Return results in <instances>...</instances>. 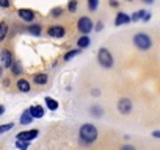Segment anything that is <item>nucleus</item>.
Returning a JSON list of instances; mask_svg holds the SVG:
<instances>
[{"instance_id": "nucleus-1", "label": "nucleus", "mask_w": 160, "mask_h": 150, "mask_svg": "<svg viewBox=\"0 0 160 150\" xmlns=\"http://www.w3.org/2000/svg\"><path fill=\"white\" fill-rule=\"evenodd\" d=\"M98 128L93 125V124H83L82 127H80V130H78V136H80V139H82L83 142H87V144H91V142H94L96 139H98Z\"/></svg>"}, {"instance_id": "nucleus-2", "label": "nucleus", "mask_w": 160, "mask_h": 150, "mask_svg": "<svg viewBox=\"0 0 160 150\" xmlns=\"http://www.w3.org/2000/svg\"><path fill=\"white\" fill-rule=\"evenodd\" d=\"M133 45H135L138 50H141V52H148V50L152 47V39H151V36L146 35V33H137V35L133 36Z\"/></svg>"}, {"instance_id": "nucleus-3", "label": "nucleus", "mask_w": 160, "mask_h": 150, "mask_svg": "<svg viewBox=\"0 0 160 150\" xmlns=\"http://www.w3.org/2000/svg\"><path fill=\"white\" fill-rule=\"evenodd\" d=\"M98 61H99V64H101L102 67H105V69L113 67V55H112L110 50L105 49V47L99 49V52H98Z\"/></svg>"}, {"instance_id": "nucleus-4", "label": "nucleus", "mask_w": 160, "mask_h": 150, "mask_svg": "<svg viewBox=\"0 0 160 150\" xmlns=\"http://www.w3.org/2000/svg\"><path fill=\"white\" fill-rule=\"evenodd\" d=\"M94 24H93V21L88 17V16H82L78 21H77V30L82 33V35H88L94 27H93Z\"/></svg>"}, {"instance_id": "nucleus-5", "label": "nucleus", "mask_w": 160, "mask_h": 150, "mask_svg": "<svg viewBox=\"0 0 160 150\" xmlns=\"http://www.w3.org/2000/svg\"><path fill=\"white\" fill-rule=\"evenodd\" d=\"M132 108H133V105H132V100L130 99H127V97H122V99H119L118 100V111L121 113V114H130L132 113Z\"/></svg>"}, {"instance_id": "nucleus-6", "label": "nucleus", "mask_w": 160, "mask_h": 150, "mask_svg": "<svg viewBox=\"0 0 160 150\" xmlns=\"http://www.w3.org/2000/svg\"><path fill=\"white\" fill-rule=\"evenodd\" d=\"M18 16H19V19H22L24 22H33L36 13H35L33 10H30V8H21V10H18Z\"/></svg>"}, {"instance_id": "nucleus-7", "label": "nucleus", "mask_w": 160, "mask_h": 150, "mask_svg": "<svg viewBox=\"0 0 160 150\" xmlns=\"http://www.w3.org/2000/svg\"><path fill=\"white\" fill-rule=\"evenodd\" d=\"M47 35H49L50 38L61 39V38L66 35V30H64V27H63V25H52V27H49Z\"/></svg>"}, {"instance_id": "nucleus-8", "label": "nucleus", "mask_w": 160, "mask_h": 150, "mask_svg": "<svg viewBox=\"0 0 160 150\" xmlns=\"http://www.w3.org/2000/svg\"><path fill=\"white\" fill-rule=\"evenodd\" d=\"M38 134H39V131L35 128V130H25V131H21V133L16 134V138H18L19 141H27V142H30V141H33Z\"/></svg>"}, {"instance_id": "nucleus-9", "label": "nucleus", "mask_w": 160, "mask_h": 150, "mask_svg": "<svg viewBox=\"0 0 160 150\" xmlns=\"http://www.w3.org/2000/svg\"><path fill=\"white\" fill-rule=\"evenodd\" d=\"M132 22V19H130V16L127 14V13H116V17H115V25L116 27H121V25H129Z\"/></svg>"}, {"instance_id": "nucleus-10", "label": "nucleus", "mask_w": 160, "mask_h": 150, "mask_svg": "<svg viewBox=\"0 0 160 150\" xmlns=\"http://www.w3.org/2000/svg\"><path fill=\"white\" fill-rule=\"evenodd\" d=\"M0 59H2L3 67H11V64L14 63V61H13V53H11L8 49H3V50H2V53H0Z\"/></svg>"}, {"instance_id": "nucleus-11", "label": "nucleus", "mask_w": 160, "mask_h": 150, "mask_svg": "<svg viewBox=\"0 0 160 150\" xmlns=\"http://www.w3.org/2000/svg\"><path fill=\"white\" fill-rule=\"evenodd\" d=\"M28 111H30V114L33 116V119H41V117H44V108H42L41 105H33V106L28 108Z\"/></svg>"}, {"instance_id": "nucleus-12", "label": "nucleus", "mask_w": 160, "mask_h": 150, "mask_svg": "<svg viewBox=\"0 0 160 150\" xmlns=\"http://www.w3.org/2000/svg\"><path fill=\"white\" fill-rule=\"evenodd\" d=\"M90 44H91V39L88 38V35H82L77 39V47L78 49H87V47H90Z\"/></svg>"}, {"instance_id": "nucleus-13", "label": "nucleus", "mask_w": 160, "mask_h": 150, "mask_svg": "<svg viewBox=\"0 0 160 150\" xmlns=\"http://www.w3.org/2000/svg\"><path fill=\"white\" fill-rule=\"evenodd\" d=\"M16 86H18V89L21 91V92H30V83L25 80V78H21V80H18V83H16Z\"/></svg>"}, {"instance_id": "nucleus-14", "label": "nucleus", "mask_w": 160, "mask_h": 150, "mask_svg": "<svg viewBox=\"0 0 160 150\" xmlns=\"http://www.w3.org/2000/svg\"><path fill=\"white\" fill-rule=\"evenodd\" d=\"M33 82L35 85H46L49 82V77H47V73H36L33 75Z\"/></svg>"}, {"instance_id": "nucleus-15", "label": "nucleus", "mask_w": 160, "mask_h": 150, "mask_svg": "<svg viewBox=\"0 0 160 150\" xmlns=\"http://www.w3.org/2000/svg\"><path fill=\"white\" fill-rule=\"evenodd\" d=\"M32 120H33V116L30 114L28 110H25V111L22 113V116H21V124H22V125H28V124H32Z\"/></svg>"}, {"instance_id": "nucleus-16", "label": "nucleus", "mask_w": 160, "mask_h": 150, "mask_svg": "<svg viewBox=\"0 0 160 150\" xmlns=\"http://www.w3.org/2000/svg\"><path fill=\"white\" fill-rule=\"evenodd\" d=\"M46 105H47V108L50 110V111H57L58 110V102L55 100V99H52V97H46Z\"/></svg>"}, {"instance_id": "nucleus-17", "label": "nucleus", "mask_w": 160, "mask_h": 150, "mask_svg": "<svg viewBox=\"0 0 160 150\" xmlns=\"http://www.w3.org/2000/svg\"><path fill=\"white\" fill-rule=\"evenodd\" d=\"M7 35H8V24L5 21H2L0 22V42L7 38Z\"/></svg>"}, {"instance_id": "nucleus-18", "label": "nucleus", "mask_w": 160, "mask_h": 150, "mask_svg": "<svg viewBox=\"0 0 160 150\" xmlns=\"http://www.w3.org/2000/svg\"><path fill=\"white\" fill-rule=\"evenodd\" d=\"M63 13H64V10H63L61 7H53V8L50 10V16H52L53 19L61 17V16H63Z\"/></svg>"}, {"instance_id": "nucleus-19", "label": "nucleus", "mask_w": 160, "mask_h": 150, "mask_svg": "<svg viewBox=\"0 0 160 150\" xmlns=\"http://www.w3.org/2000/svg\"><path fill=\"white\" fill-rule=\"evenodd\" d=\"M28 33L33 35V36H39L41 35V25L39 24H35V25H28Z\"/></svg>"}, {"instance_id": "nucleus-20", "label": "nucleus", "mask_w": 160, "mask_h": 150, "mask_svg": "<svg viewBox=\"0 0 160 150\" xmlns=\"http://www.w3.org/2000/svg\"><path fill=\"white\" fill-rule=\"evenodd\" d=\"M90 113H91V116H94V117H101V116L104 114V110H102L99 105H93V106L90 108Z\"/></svg>"}, {"instance_id": "nucleus-21", "label": "nucleus", "mask_w": 160, "mask_h": 150, "mask_svg": "<svg viewBox=\"0 0 160 150\" xmlns=\"http://www.w3.org/2000/svg\"><path fill=\"white\" fill-rule=\"evenodd\" d=\"M80 52H82V49H78V47H77V49H74V50H71V52H68V53H66V55L63 56V59H64V61H69L71 58H74V56H77V55H78Z\"/></svg>"}, {"instance_id": "nucleus-22", "label": "nucleus", "mask_w": 160, "mask_h": 150, "mask_svg": "<svg viewBox=\"0 0 160 150\" xmlns=\"http://www.w3.org/2000/svg\"><path fill=\"white\" fill-rule=\"evenodd\" d=\"M144 14H146V11H144V10H138L137 13H133V14H132V17H130V19H132V22H138V21H141V19L144 17Z\"/></svg>"}, {"instance_id": "nucleus-23", "label": "nucleus", "mask_w": 160, "mask_h": 150, "mask_svg": "<svg viewBox=\"0 0 160 150\" xmlns=\"http://www.w3.org/2000/svg\"><path fill=\"white\" fill-rule=\"evenodd\" d=\"M87 3H88L90 11H96L99 8V0H87Z\"/></svg>"}, {"instance_id": "nucleus-24", "label": "nucleus", "mask_w": 160, "mask_h": 150, "mask_svg": "<svg viewBox=\"0 0 160 150\" xmlns=\"http://www.w3.org/2000/svg\"><path fill=\"white\" fill-rule=\"evenodd\" d=\"M77 7H78L77 0H69V3H68V11H69V13H75V11H77Z\"/></svg>"}, {"instance_id": "nucleus-25", "label": "nucleus", "mask_w": 160, "mask_h": 150, "mask_svg": "<svg viewBox=\"0 0 160 150\" xmlns=\"http://www.w3.org/2000/svg\"><path fill=\"white\" fill-rule=\"evenodd\" d=\"M11 72H13L14 75H21V72H22L21 64H19V63H13V64H11Z\"/></svg>"}, {"instance_id": "nucleus-26", "label": "nucleus", "mask_w": 160, "mask_h": 150, "mask_svg": "<svg viewBox=\"0 0 160 150\" xmlns=\"http://www.w3.org/2000/svg\"><path fill=\"white\" fill-rule=\"evenodd\" d=\"M28 144H30V142H27V141H19V139H16V147H18L19 150H27V148H28Z\"/></svg>"}, {"instance_id": "nucleus-27", "label": "nucleus", "mask_w": 160, "mask_h": 150, "mask_svg": "<svg viewBox=\"0 0 160 150\" xmlns=\"http://www.w3.org/2000/svg\"><path fill=\"white\" fill-rule=\"evenodd\" d=\"M13 127H14V124H13V122L5 124V125H0V134H2V133H7V131H10Z\"/></svg>"}, {"instance_id": "nucleus-28", "label": "nucleus", "mask_w": 160, "mask_h": 150, "mask_svg": "<svg viewBox=\"0 0 160 150\" xmlns=\"http://www.w3.org/2000/svg\"><path fill=\"white\" fill-rule=\"evenodd\" d=\"M11 7V0H0V8H10Z\"/></svg>"}, {"instance_id": "nucleus-29", "label": "nucleus", "mask_w": 160, "mask_h": 150, "mask_svg": "<svg viewBox=\"0 0 160 150\" xmlns=\"http://www.w3.org/2000/svg\"><path fill=\"white\" fill-rule=\"evenodd\" d=\"M108 5L112 8H118L119 7V2H118V0H108Z\"/></svg>"}, {"instance_id": "nucleus-30", "label": "nucleus", "mask_w": 160, "mask_h": 150, "mask_svg": "<svg viewBox=\"0 0 160 150\" xmlns=\"http://www.w3.org/2000/svg\"><path fill=\"white\" fill-rule=\"evenodd\" d=\"M121 150H137L133 145H129V144H126V145H122L121 147Z\"/></svg>"}, {"instance_id": "nucleus-31", "label": "nucleus", "mask_w": 160, "mask_h": 150, "mask_svg": "<svg viewBox=\"0 0 160 150\" xmlns=\"http://www.w3.org/2000/svg\"><path fill=\"white\" fill-rule=\"evenodd\" d=\"M151 17H152V16H151L149 13H146V14H144V17H143L141 21H143V22H149V21H151Z\"/></svg>"}, {"instance_id": "nucleus-32", "label": "nucleus", "mask_w": 160, "mask_h": 150, "mask_svg": "<svg viewBox=\"0 0 160 150\" xmlns=\"http://www.w3.org/2000/svg\"><path fill=\"white\" fill-rule=\"evenodd\" d=\"M104 28V24L102 22H98V25H96V31H101Z\"/></svg>"}, {"instance_id": "nucleus-33", "label": "nucleus", "mask_w": 160, "mask_h": 150, "mask_svg": "<svg viewBox=\"0 0 160 150\" xmlns=\"http://www.w3.org/2000/svg\"><path fill=\"white\" fill-rule=\"evenodd\" d=\"M91 94H93L94 97H96V96H101V89H93V91H91Z\"/></svg>"}, {"instance_id": "nucleus-34", "label": "nucleus", "mask_w": 160, "mask_h": 150, "mask_svg": "<svg viewBox=\"0 0 160 150\" xmlns=\"http://www.w3.org/2000/svg\"><path fill=\"white\" fill-rule=\"evenodd\" d=\"M152 136H154V138H158V139H160V130H155V131H152Z\"/></svg>"}, {"instance_id": "nucleus-35", "label": "nucleus", "mask_w": 160, "mask_h": 150, "mask_svg": "<svg viewBox=\"0 0 160 150\" xmlns=\"http://www.w3.org/2000/svg\"><path fill=\"white\" fill-rule=\"evenodd\" d=\"M143 3H148V5H151V3H154V0H141Z\"/></svg>"}, {"instance_id": "nucleus-36", "label": "nucleus", "mask_w": 160, "mask_h": 150, "mask_svg": "<svg viewBox=\"0 0 160 150\" xmlns=\"http://www.w3.org/2000/svg\"><path fill=\"white\" fill-rule=\"evenodd\" d=\"M3 113H5V106H3V105H0V116H2Z\"/></svg>"}, {"instance_id": "nucleus-37", "label": "nucleus", "mask_w": 160, "mask_h": 150, "mask_svg": "<svg viewBox=\"0 0 160 150\" xmlns=\"http://www.w3.org/2000/svg\"><path fill=\"white\" fill-rule=\"evenodd\" d=\"M0 78H2V67H0Z\"/></svg>"}, {"instance_id": "nucleus-38", "label": "nucleus", "mask_w": 160, "mask_h": 150, "mask_svg": "<svg viewBox=\"0 0 160 150\" xmlns=\"http://www.w3.org/2000/svg\"><path fill=\"white\" fill-rule=\"evenodd\" d=\"M126 2H133V0H126Z\"/></svg>"}]
</instances>
